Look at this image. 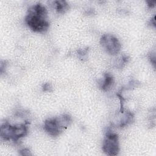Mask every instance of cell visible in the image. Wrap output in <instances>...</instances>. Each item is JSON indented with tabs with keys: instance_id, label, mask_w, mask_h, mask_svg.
Listing matches in <instances>:
<instances>
[{
	"instance_id": "cell-3",
	"label": "cell",
	"mask_w": 156,
	"mask_h": 156,
	"mask_svg": "<svg viewBox=\"0 0 156 156\" xmlns=\"http://www.w3.org/2000/svg\"><path fill=\"white\" fill-rule=\"evenodd\" d=\"M1 137L2 140L7 141L12 140L16 142L21 138L26 135L27 133V123L11 125L8 122H4L1 126Z\"/></svg>"
},
{
	"instance_id": "cell-6",
	"label": "cell",
	"mask_w": 156,
	"mask_h": 156,
	"mask_svg": "<svg viewBox=\"0 0 156 156\" xmlns=\"http://www.w3.org/2000/svg\"><path fill=\"white\" fill-rule=\"evenodd\" d=\"M114 83L113 76L110 73H105L104 74L103 81L100 83V88L102 90L107 91L109 90Z\"/></svg>"
},
{
	"instance_id": "cell-7",
	"label": "cell",
	"mask_w": 156,
	"mask_h": 156,
	"mask_svg": "<svg viewBox=\"0 0 156 156\" xmlns=\"http://www.w3.org/2000/svg\"><path fill=\"white\" fill-rule=\"evenodd\" d=\"M49 2L51 3V5H53L54 8L57 10V12L60 13H64L69 8V5L66 1L63 0L52 1H50Z\"/></svg>"
},
{
	"instance_id": "cell-8",
	"label": "cell",
	"mask_w": 156,
	"mask_h": 156,
	"mask_svg": "<svg viewBox=\"0 0 156 156\" xmlns=\"http://www.w3.org/2000/svg\"><path fill=\"white\" fill-rule=\"evenodd\" d=\"M121 117L122 118H120V120L118 122V124H117V126L120 127H123L132 123L134 118L133 113L130 112H125V113Z\"/></svg>"
},
{
	"instance_id": "cell-14",
	"label": "cell",
	"mask_w": 156,
	"mask_h": 156,
	"mask_svg": "<svg viewBox=\"0 0 156 156\" xmlns=\"http://www.w3.org/2000/svg\"><path fill=\"white\" fill-rule=\"evenodd\" d=\"M150 24H152L154 27H155V16H154L153 19H152V20L150 21Z\"/></svg>"
},
{
	"instance_id": "cell-9",
	"label": "cell",
	"mask_w": 156,
	"mask_h": 156,
	"mask_svg": "<svg viewBox=\"0 0 156 156\" xmlns=\"http://www.w3.org/2000/svg\"><path fill=\"white\" fill-rule=\"evenodd\" d=\"M129 60V57L128 55H124L122 56V57L120 58L119 62H118L116 66H117L118 68H122V67L126 65V63H127L128 62Z\"/></svg>"
},
{
	"instance_id": "cell-13",
	"label": "cell",
	"mask_w": 156,
	"mask_h": 156,
	"mask_svg": "<svg viewBox=\"0 0 156 156\" xmlns=\"http://www.w3.org/2000/svg\"><path fill=\"white\" fill-rule=\"evenodd\" d=\"M147 5L149 8H152L155 6L156 1H147Z\"/></svg>"
},
{
	"instance_id": "cell-11",
	"label": "cell",
	"mask_w": 156,
	"mask_h": 156,
	"mask_svg": "<svg viewBox=\"0 0 156 156\" xmlns=\"http://www.w3.org/2000/svg\"><path fill=\"white\" fill-rule=\"evenodd\" d=\"M43 90L44 91H52V87L51 85L49 83H46L43 85Z\"/></svg>"
},
{
	"instance_id": "cell-10",
	"label": "cell",
	"mask_w": 156,
	"mask_h": 156,
	"mask_svg": "<svg viewBox=\"0 0 156 156\" xmlns=\"http://www.w3.org/2000/svg\"><path fill=\"white\" fill-rule=\"evenodd\" d=\"M87 52H88L87 48L86 49H80L77 51L78 57H79L80 59L84 60L87 58Z\"/></svg>"
},
{
	"instance_id": "cell-4",
	"label": "cell",
	"mask_w": 156,
	"mask_h": 156,
	"mask_svg": "<svg viewBox=\"0 0 156 156\" xmlns=\"http://www.w3.org/2000/svg\"><path fill=\"white\" fill-rule=\"evenodd\" d=\"M102 150L108 155L113 156L118 154L119 145L118 136L116 133L110 130H108L106 132L102 144Z\"/></svg>"
},
{
	"instance_id": "cell-12",
	"label": "cell",
	"mask_w": 156,
	"mask_h": 156,
	"mask_svg": "<svg viewBox=\"0 0 156 156\" xmlns=\"http://www.w3.org/2000/svg\"><path fill=\"white\" fill-rule=\"evenodd\" d=\"M20 154L21 155H31V154L30 153V151L28 149H23L21 150Z\"/></svg>"
},
{
	"instance_id": "cell-2",
	"label": "cell",
	"mask_w": 156,
	"mask_h": 156,
	"mask_svg": "<svg viewBox=\"0 0 156 156\" xmlns=\"http://www.w3.org/2000/svg\"><path fill=\"white\" fill-rule=\"evenodd\" d=\"M72 118L68 114L62 115L55 118H48L44 122V129L52 136H58L71 123Z\"/></svg>"
},
{
	"instance_id": "cell-5",
	"label": "cell",
	"mask_w": 156,
	"mask_h": 156,
	"mask_svg": "<svg viewBox=\"0 0 156 156\" xmlns=\"http://www.w3.org/2000/svg\"><path fill=\"white\" fill-rule=\"evenodd\" d=\"M100 43L105 51L110 55L118 54L121 49V44L118 39L110 34L103 35L100 39Z\"/></svg>"
},
{
	"instance_id": "cell-1",
	"label": "cell",
	"mask_w": 156,
	"mask_h": 156,
	"mask_svg": "<svg viewBox=\"0 0 156 156\" xmlns=\"http://www.w3.org/2000/svg\"><path fill=\"white\" fill-rule=\"evenodd\" d=\"M47 14L45 7L40 2L37 3L29 8L25 17V22L32 30L36 32H45L49 26Z\"/></svg>"
}]
</instances>
